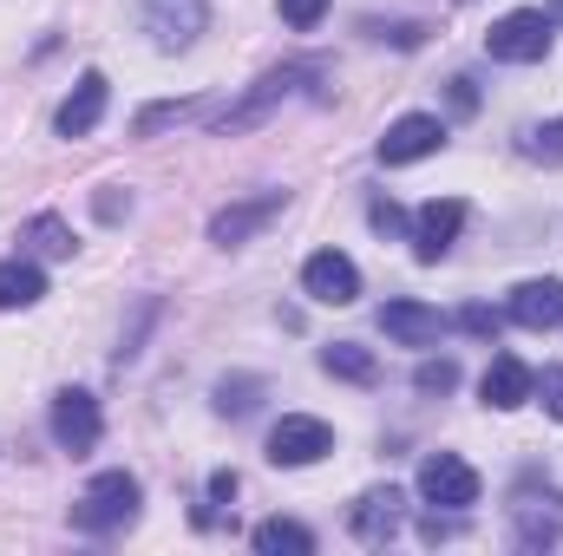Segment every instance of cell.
I'll list each match as a JSON object with an SVG mask.
<instances>
[{
  "instance_id": "cell-5",
  "label": "cell",
  "mask_w": 563,
  "mask_h": 556,
  "mask_svg": "<svg viewBox=\"0 0 563 556\" xmlns=\"http://www.w3.org/2000/svg\"><path fill=\"white\" fill-rule=\"evenodd\" d=\"M420 498L432 511H465V504H478V471L459 452H432V458H420Z\"/></svg>"
},
{
  "instance_id": "cell-27",
  "label": "cell",
  "mask_w": 563,
  "mask_h": 556,
  "mask_svg": "<svg viewBox=\"0 0 563 556\" xmlns=\"http://www.w3.org/2000/svg\"><path fill=\"white\" fill-rule=\"evenodd\" d=\"M498 321H505V314H498V308H485V301H472V308L459 314V327H465V334H478V341H492V334H498Z\"/></svg>"
},
{
  "instance_id": "cell-33",
  "label": "cell",
  "mask_w": 563,
  "mask_h": 556,
  "mask_svg": "<svg viewBox=\"0 0 563 556\" xmlns=\"http://www.w3.org/2000/svg\"><path fill=\"white\" fill-rule=\"evenodd\" d=\"M380 40H394V46H420V40H426V26H413V20H407V26H387Z\"/></svg>"
},
{
  "instance_id": "cell-16",
  "label": "cell",
  "mask_w": 563,
  "mask_h": 556,
  "mask_svg": "<svg viewBox=\"0 0 563 556\" xmlns=\"http://www.w3.org/2000/svg\"><path fill=\"white\" fill-rule=\"evenodd\" d=\"M380 334L400 341V347H432V341L445 334V314L426 308V301H387V308H380Z\"/></svg>"
},
{
  "instance_id": "cell-28",
  "label": "cell",
  "mask_w": 563,
  "mask_h": 556,
  "mask_svg": "<svg viewBox=\"0 0 563 556\" xmlns=\"http://www.w3.org/2000/svg\"><path fill=\"white\" fill-rule=\"evenodd\" d=\"M250 393H256V380H223V387H217V413H250V407H256Z\"/></svg>"
},
{
  "instance_id": "cell-6",
  "label": "cell",
  "mask_w": 563,
  "mask_h": 556,
  "mask_svg": "<svg viewBox=\"0 0 563 556\" xmlns=\"http://www.w3.org/2000/svg\"><path fill=\"white\" fill-rule=\"evenodd\" d=\"M511 537L518 551H558L563 544V498L558 491H518L511 498Z\"/></svg>"
},
{
  "instance_id": "cell-25",
  "label": "cell",
  "mask_w": 563,
  "mask_h": 556,
  "mask_svg": "<svg viewBox=\"0 0 563 556\" xmlns=\"http://www.w3.org/2000/svg\"><path fill=\"white\" fill-rule=\"evenodd\" d=\"M282 20L295 26V33H308V26H321V13H328V0H276Z\"/></svg>"
},
{
  "instance_id": "cell-18",
  "label": "cell",
  "mask_w": 563,
  "mask_h": 556,
  "mask_svg": "<svg viewBox=\"0 0 563 556\" xmlns=\"http://www.w3.org/2000/svg\"><path fill=\"white\" fill-rule=\"evenodd\" d=\"M321 374L354 380V387H374V380H380V360H374V347H361V341H334V347H321Z\"/></svg>"
},
{
  "instance_id": "cell-2",
  "label": "cell",
  "mask_w": 563,
  "mask_h": 556,
  "mask_svg": "<svg viewBox=\"0 0 563 556\" xmlns=\"http://www.w3.org/2000/svg\"><path fill=\"white\" fill-rule=\"evenodd\" d=\"M485 53L505 59V66H538V59L551 53V13H538V7L505 13V20L485 33Z\"/></svg>"
},
{
  "instance_id": "cell-26",
  "label": "cell",
  "mask_w": 563,
  "mask_h": 556,
  "mask_svg": "<svg viewBox=\"0 0 563 556\" xmlns=\"http://www.w3.org/2000/svg\"><path fill=\"white\" fill-rule=\"evenodd\" d=\"M531 400H544V413H551V419H563V367H544V374H538Z\"/></svg>"
},
{
  "instance_id": "cell-13",
  "label": "cell",
  "mask_w": 563,
  "mask_h": 556,
  "mask_svg": "<svg viewBox=\"0 0 563 556\" xmlns=\"http://www.w3.org/2000/svg\"><path fill=\"white\" fill-rule=\"evenodd\" d=\"M445 144V125L432 119V112H407V119H394L387 125V138H380V164L394 170V164H420Z\"/></svg>"
},
{
  "instance_id": "cell-29",
  "label": "cell",
  "mask_w": 563,
  "mask_h": 556,
  "mask_svg": "<svg viewBox=\"0 0 563 556\" xmlns=\"http://www.w3.org/2000/svg\"><path fill=\"white\" fill-rule=\"evenodd\" d=\"M367 216H374V230H387V236H394V230H413V216H407L394 197H374V210H367Z\"/></svg>"
},
{
  "instance_id": "cell-32",
  "label": "cell",
  "mask_w": 563,
  "mask_h": 556,
  "mask_svg": "<svg viewBox=\"0 0 563 556\" xmlns=\"http://www.w3.org/2000/svg\"><path fill=\"white\" fill-rule=\"evenodd\" d=\"M230 498H236V471H217L210 478V504H230Z\"/></svg>"
},
{
  "instance_id": "cell-23",
  "label": "cell",
  "mask_w": 563,
  "mask_h": 556,
  "mask_svg": "<svg viewBox=\"0 0 563 556\" xmlns=\"http://www.w3.org/2000/svg\"><path fill=\"white\" fill-rule=\"evenodd\" d=\"M525 157H538V164H563V119L558 125H531V132H525Z\"/></svg>"
},
{
  "instance_id": "cell-22",
  "label": "cell",
  "mask_w": 563,
  "mask_h": 556,
  "mask_svg": "<svg viewBox=\"0 0 563 556\" xmlns=\"http://www.w3.org/2000/svg\"><path fill=\"white\" fill-rule=\"evenodd\" d=\"M190 112H197V99H164V105H144L132 132H139V138H151V132H164V125H184Z\"/></svg>"
},
{
  "instance_id": "cell-20",
  "label": "cell",
  "mask_w": 563,
  "mask_h": 556,
  "mask_svg": "<svg viewBox=\"0 0 563 556\" xmlns=\"http://www.w3.org/2000/svg\"><path fill=\"white\" fill-rule=\"evenodd\" d=\"M40 294H46V276H40V263H26V256L0 263V308H33Z\"/></svg>"
},
{
  "instance_id": "cell-9",
  "label": "cell",
  "mask_w": 563,
  "mask_h": 556,
  "mask_svg": "<svg viewBox=\"0 0 563 556\" xmlns=\"http://www.w3.org/2000/svg\"><path fill=\"white\" fill-rule=\"evenodd\" d=\"M328 452H334V425H328V419L288 413L276 432H269V458L288 465V471H295V465H314V458H328Z\"/></svg>"
},
{
  "instance_id": "cell-15",
  "label": "cell",
  "mask_w": 563,
  "mask_h": 556,
  "mask_svg": "<svg viewBox=\"0 0 563 556\" xmlns=\"http://www.w3.org/2000/svg\"><path fill=\"white\" fill-rule=\"evenodd\" d=\"M531 387H538V374H531L518 354H492V367H485V380H478V393H485L492 413H518V407L531 400Z\"/></svg>"
},
{
  "instance_id": "cell-8",
  "label": "cell",
  "mask_w": 563,
  "mask_h": 556,
  "mask_svg": "<svg viewBox=\"0 0 563 556\" xmlns=\"http://www.w3.org/2000/svg\"><path fill=\"white\" fill-rule=\"evenodd\" d=\"M301 294L321 301V308H347V301L361 294V269H354L341 249H314V256L301 263Z\"/></svg>"
},
{
  "instance_id": "cell-12",
  "label": "cell",
  "mask_w": 563,
  "mask_h": 556,
  "mask_svg": "<svg viewBox=\"0 0 563 556\" xmlns=\"http://www.w3.org/2000/svg\"><path fill=\"white\" fill-rule=\"evenodd\" d=\"M282 203H288V190H263V197H250V203H230V210H217L210 216V243L217 249H236V243H250L269 216H282Z\"/></svg>"
},
{
  "instance_id": "cell-34",
  "label": "cell",
  "mask_w": 563,
  "mask_h": 556,
  "mask_svg": "<svg viewBox=\"0 0 563 556\" xmlns=\"http://www.w3.org/2000/svg\"><path fill=\"white\" fill-rule=\"evenodd\" d=\"M544 13H551V26H563V0H551V7H544Z\"/></svg>"
},
{
  "instance_id": "cell-19",
  "label": "cell",
  "mask_w": 563,
  "mask_h": 556,
  "mask_svg": "<svg viewBox=\"0 0 563 556\" xmlns=\"http://www.w3.org/2000/svg\"><path fill=\"white\" fill-rule=\"evenodd\" d=\"M250 544L263 556H308L314 551V531H301L295 518H263V524L250 531Z\"/></svg>"
},
{
  "instance_id": "cell-21",
  "label": "cell",
  "mask_w": 563,
  "mask_h": 556,
  "mask_svg": "<svg viewBox=\"0 0 563 556\" xmlns=\"http://www.w3.org/2000/svg\"><path fill=\"white\" fill-rule=\"evenodd\" d=\"M20 243L33 249V256H73V230H66V216H33L26 230H20Z\"/></svg>"
},
{
  "instance_id": "cell-14",
  "label": "cell",
  "mask_w": 563,
  "mask_h": 556,
  "mask_svg": "<svg viewBox=\"0 0 563 556\" xmlns=\"http://www.w3.org/2000/svg\"><path fill=\"white\" fill-rule=\"evenodd\" d=\"M347 524H354L361 544H387V537L407 524V498H400L394 485H374V491L354 498V518H347Z\"/></svg>"
},
{
  "instance_id": "cell-11",
  "label": "cell",
  "mask_w": 563,
  "mask_h": 556,
  "mask_svg": "<svg viewBox=\"0 0 563 556\" xmlns=\"http://www.w3.org/2000/svg\"><path fill=\"white\" fill-rule=\"evenodd\" d=\"M459 230H465V203L459 197H432L413 210V256L420 263H439L452 243H459Z\"/></svg>"
},
{
  "instance_id": "cell-3",
  "label": "cell",
  "mask_w": 563,
  "mask_h": 556,
  "mask_svg": "<svg viewBox=\"0 0 563 556\" xmlns=\"http://www.w3.org/2000/svg\"><path fill=\"white\" fill-rule=\"evenodd\" d=\"M203 20H210V0H139V26L151 33L157 53H184V46H197Z\"/></svg>"
},
{
  "instance_id": "cell-1",
  "label": "cell",
  "mask_w": 563,
  "mask_h": 556,
  "mask_svg": "<svg viewBox=\"0 0 563 556\" xmlns=\"http://www.w3.org/2000/svg\"><path fill=\"white\" fill-rule=\"evenodd\" d=\"M139 478L132 471H99L86 491H79V504H73V524L86 531V537H112V531H125L132 518H139Z\"/></svg>"
},
{
  "instance_id": "cell-4",
  "label": "cell",
  "mask_w": 563,
  "mask_h": 556,
  "mask_svg": "<svg viewBox=\"0 0 563 556\" xmlns=\"http://www.w3.org/2000/svg\"><path fill=\"white\" fill-rule=\"evenodd\" d=\"M308 79H321V66H276V73H263V79L250 86V99H243V105H230V112L217 119V132L230 138V132H243V125H256L263 112H276L282 99H295V92H301Z\"/></svg>"
},
{
  "instance_id": "cell-24",
  "label": "cell",
  "mask_w": 563,
  "mask_h": 556,
  "mask_svg": "<svg viewBox=\"0 0 563 556\" xmlns=\"http://www.w3.org/2000/svg\"><path fill=\"white\" fill-rule=\"evenodd\" d=\"M413 387H420V393H452V387H459V360H420Z\"/></svg>"
},
{
  "instance_id": "cell-31",
  "label": "cell",
  "mask_w": 563,
  "mask_h": 556,
  "mask_svg": "<svg viewBox=\"0 0 563 556\" xmlns=\"http://www.w3.org/2000/svg\"><path fill=\"white\" fill-rule=\"evenodd\" d=\"M99 216H106V223H119V216H132V197H119V190H106V197H99Z\"/></svg>"
},
{
  "instance_id": "cell-17",
  "label": "cell",
  "mask_w": 563,
  "mask_h": 556,
  "mask_svg": "<svg viewBox=\"0 0 563 556\" xmlns=\"http://www.w3.org/2000/svg\"><path fill=\"white\" fill-rule=\"evenodd\" d=\"M511 321L544 334V327H563V281H518L511 288Z\"/></svg>"
},
{
  "instance_id": "cell-30",
  "label": "cell",
  "mask_w": 563,
  "mask_h": 556,
  "mask_svg": "<svg viewBox=\"0 0 563 556\" xmlns=\"http://www.w3.org/2000/svg\"><path fill=\"white\" fill-rule=\"evenodd\" d=\"M452 112H459V119L478 112V86H472V79H452Z\"/></svg>"
},
{
  "instance_id": "cell-10",
  "label": "cell",
  "mask_w": 563,
  "mask_h": 556,
  "mask_svg": "<svg viewBox=\"0 0 563 556\" xmlns=\"http://www.w3.org/2000/svg\"><path fill=\"white\" fill-rule=\"evenodd\" d=\"M106 105H112L106 73H79V86H73V92H66V105L53 112V132H59V138H92V132H99V119H106Z\"/></svg>"
},
{
  "instance_id": "cell-7",
  "label": "cell",
  "mask_w": 563,
  "mask_h": 556,
  "mask_svg": "<svg viewBox=\"0 0 563 556\" xmlns=\"http://www.w3.org/2000/svg\"><path fill=\"white\" fill-rule=\"evenodd\" d=\"M99 432H106V419H99V400L86 393V387H66V393H53V445L59 452H92L99 445Z\"/></svg>"
}]
</instances>
